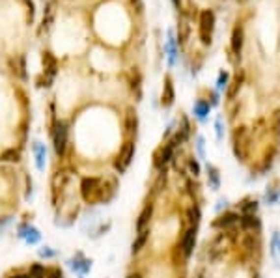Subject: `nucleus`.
I'll use <instances>...</instances> for the list:
<instances>
[{"label":"nucleus","instance_id":"nucleus-1","mask_svg":"<svg viewBox=\"0 0 280 278\" xmlns=\"http://www.w3.org/2000/svg\"><path fill=\"white\" fill-rule=\"evenodd\" d=\"M198 34H200V41L204 45H211L213 41V32H215V13L213 9H204L200 13L198 19Z\"/></svg>","mask_w":280,"mask_h":278},{"label":"nucleus","instance_id":"nucleus-2","mask_svg":"<svg viewBox=\"0 0 280 278\" xmlns=\"http://www.w3.org/2000/svg\"><path fill=\"white\" fill-rule=\"evenodd\" d=\"M101 179L99 177H84L81 181V195L83 198L92 204V202H99V193H101Z\"/></svg>","mask_w":280,"mask_h":278},{"label":"nucleus","instance_id":"nucleus-3","mask_svg":"<svg viewBox=\"0 0 280 278\" xmlns=\"http://www.w3.org/2000/svg\"><path fill=\"white\" fill-rule=\"evenodd\" d=\"M174 148H176V144L170 140L153 153V167L157 168L159 172H167V165L174 159Z\"/></svg>","mask_w":280,"mask_h":278},{"label":"nucleus","instance_id":"nucleus-4","mask_svg":"<svg viewBox=\"0 0 280 278\" xmlns=\"http://www.w3.org/2000/svg\"><path fill=\"white\" fill-rule=\"evenodd\" d=\"M239 219H241V215L237 213V211H228L226 209L223 213H219V217L211 222V226H213L215 230L228 232V230H232V228H235L239 224Z\"/></svg>","mask_w":280,"mask_h":278},{"label":"nucleus","instance_id":"nucleus-5","mask_svg":"<svg viewBox=\"0 0 280 278\" xmlns=\"http://www.w3.org/2000/svg\"><path fill=\"white\" fill-rule=\"evenodd\" d=\"M67 135H69L67 123L65 121H58L55 127V133H53V142H55L56 155H60V157H64L65 149H67Z\"/></svg>","mask_w":280,"mask_h":278},{"label":"nucleus","instance_id":"nucleus-6","mask_svg":"<svg viewBox=\"0 0 280 278\" xmlns=\"http://www.w3.org/2000/svg\"><path fill=\"white\" fill-rule=\"evenodd\" d=\"M135 151H137L135 142L127 140V142L123 144V148L120 149V155H118V161H116V170H118L120 174L129 168V165L133 163V159H135Z\"/></svg>","mask_w":280,"mask_h":278},{"label":"nucleus","instance_id":"nucleus-7","mask_svg":"<svg viewBox=\"0 0 280 278\" xmlns=\"http://www.w3.org/2000/svg\"><path fill=\"white\" fill-rule=\"evenodd\" d=\"M177 247H179V250H181V254H183L185 260L193 256L195 247H196V226H189V228H187Z\"/></svg>","mask_w":280,"mask_h":278},{"label":"nucleus","instance_id":"nucleus-8","mask_svg":"<svg viewBox=\"0 0 280 278\" xmlns=\"http://www.w3.org/2000/svg\"><path fill=\"white\" fill-rule=\"evenodd\" d=\"M176 101V90H174V83H172V77L167 75L165 77V83H163V93H161V105L165 109H170Z\"/></svg>","mask_w":280,"mask_h":278},{"label":"nucleus","instance_id":"nucleus-9","mask_svg":"<svg viewBox=\"0 0 280 278\" xmlns=\"http://www.w3.org/2000/svg\"><path fill=\"white\" fill-rule=\"evenodd\" d=\"M239 232H260L261 230V219L258 215H241L239 219Z\"/></svg>","mask_w":280,"mask_h":278},{"label":"nucleus","instance_id":"nucleus-10","mask_svg":"<svg viewBox=\"0 0 280 278\" xmlns=\"http://www.w3.org/2000/svg\"><path fill=\"white\" fill-rule=\"evenodd\" d=\"M41 64H43V75L53 79L56 73H58V60L56 56L51 53V51H43L41 55Z\"/></svg>","mask_w":280,"mask_h":278},{"label":"nucleus","instance_id":"nucleus-11","mask_svg":"<svg viewBox=\"0 0 280 278\" xmlns=\"http://www.w3.org/2000/svg\"><path fill=\"white\" fill-rule=\"evenodd\" d=\"M116 189H118V181L116 177H111L109 181L101 183V193H99V202H111L112 198L116 196Z\"/></svg>","mask_w":280,"mask_h":278},{"label":"nucleus","instance_id":"nucleus-12","mask_svg":"<svg viewBox=\"0 0 280 278\" xmlns=\"http://www.w3.org/2000/svg\"><path fill=\"white\" fill-rule=\"evenodd\" d=\"M260 202L256 198H243L237 204V213L239 215H258Z\"/></svg>","mask_w":280,"mask_h":278},{"label":"nucleus","instance_id":"nucleus-13","mask_svg":"<svg viewBox=\"0 0 280 278\" xmlns=\"http://www.w3.org/2000/svg\"><path fill=\"white\" fill-rule=\"evenodd\" d=\"M151 217H153V204L149 202V204L144 205V209H142L140 215H139V221H137V232H142V230L149 228Z\"/></svg>","mask_w":280,"mask_h":278},{"label":"nucleus","instance_id":"nucleus-14","mask_svg":"<svg viewBox=\"0 0 280 278\" xmlns=\"http://www.w3.org/2000/svg\"><path fill=\"white\" fill-rule=\"evenodd\" d=\"M9 67H11V73L27 81V62H25V56H15L9 60Z\"/></svg>","mask_w":280,"mask_h":278},{"label":"nucleus","instance_id":"nucleus-15","mask_svg":"<svg viewBox=\"0 0 280 278\" xmlns=\"http://www.w3.org/2000/svg\"><path fill=\"white\" fill-rule=\"evenodd\" d=\"M243 81H245V73H243V71H237V73L233 75V81L228 83V88H226V90H228V92H226V97H228V99H235V95L241 90Z\"/></svg>","mask_w":280,"mask_h":278},{"label":"nucleus","instance_id":"nucleus-16","mask_svg":"<svg viewBox=\"0 0 280 278\" xmlns=\"http://www.w3.org/2000/svg\"><path fill=\"white\" fill-rule=\"evenodd\" d=\"M149 233H151L149 232V228L139 232V235L135 237V241L131 245V252H133V254H140V252L146 249V245H148V241H149Z\"/></svg>","mask_w":280,"mask_h":278},{"label":"nucleus","instance_id":"nucleus-17","mask_svg":"<svg viewBox=\"0 0 280 278\" xmlns=\"http://www.w3.org/2000/svg\"><path fill=\"white\" fill-rule=\"evenodd\" d=\"M243 27L237 23L235 27H233V32H232V51H233V55L235 56H239L241 55V51H243Z\"/></svg>","mask_w":280,"mask_h":278},{"label":"nucleus","instance_id":"nucleus-18","mask_svg":"<svg viewBox=\"0 0 280 278\" xmlns=\"http://www.w3.org/2000/svg\"><path fill=\"white\" fill-rule=\"evenodd\" d=\"M189 34H191V25H189L185 15H181L179 23H177V43L185 45L187 41H189Z\"/></svg>","mask_w":280,"mask_h":278},{"label":"nucleus","instance_id":"nucleus-19","mask_svg":"<svg viewBox=\"0 0 280 278\" xmlns=\"http://www.w3.org/2000/svg\"><path fill=\"white\" fill-rule=\"evenodd\" d=\"M205 172H207L209 189H211V191H219V189H221V172H219V168L213 167V165H207Z\"/></svg>","mask_w":280,"mask_h":278},{"label":"nucleus","instance_id":"nucleus-20","mask_svg":"<svg viewBox=\"0 0 280 278\" xmlns=\"http://www.w3.org/2000/svg\"><path fill=\"white\" fill-rule=\"evenodd\" d=\"M209 111H211V103L205 101V99H198V101L195 103V107H193V114H195L200 121H205Z\"/></svg>","mask_w":280,"mask_h":278},{"label":"nucleus","instance_id":"nucleus-21","mask_svg":"<svg viewBox=\"0 0 280 278\" xmlns=\"http://www.w3.org/2000/svg\"><path fill=\"white\" fill-rule=\"evenodd\" d=\"M34 153H36L37 170H43V168H45V157H47L45 146H43V144H39V142H36V146H34Z\"/></svg>","mask_w":280,"mask_h":278},{"label":"nucleus","instance_id":"nucleus-22","mask_svg":"<svg viewBox=\"0 0 280 278\" xmlns=\"http://www.w3.org/2000/svg\"><path fill=\"white\" fill-rule=\"evenodd\" d=\"M137 125H139V120H137V112L129 109L127 111V116H125V127H127V133H133L137 131Z\"/></svg>","mask_w":280,"mask_h":278},{"label":"nucleus","instance_id":"nucleus-23","mask_svg":"<svg viewBox=\"0 0 280 278\" xmlns=\"http://www.w3.org/2000/svg\"><path fill=\"white\" fill-rule=\"evenodd\" d=\"M28 277L30 278H45L47 277V269L41 263H32L30 271H28Z\"/></svg>","mask_w":280,"mask_h":278},{"label":"nucleus","instance_id":"nucleus-24","mask_svg":"<svg viewBox=\"0 0 280 278\" xmlns=\"http://www.w3.org/2000/svg\"><path fill=\"white\" fill-rule=\"evenodd\" d=\"M21 155H19L17 149H6V151H2L0 153V161L2 163H17Z\"/></svg>","mask_w":280,"mask_h":278},{"label":"nucleus","instance_id":"nucleus-25","mask_svg":"<svg viewBox=\"0 0 280 278\" xmlns=\"http://www.w3.org/2000/svg\"><path fill=\"white\" fill-rule=\"evenodd\" d=\"M280 202V189H267L265 193V204L277 205Z\"/></svg>","mask_w":280,"mask_h":278},{"label":"nucleus","instance_id":"nucleus-26","mask_svg":"<svg viewBox=\"0 0 280 278\" xmlns=\"http://www.w3.org/2000/svg\"><path fill=\"white\" fill-rule=\"evenodd\" d=\"M269 254H271V258L277 261V258H279V232H275L273 235H271Z\"/></svg>","mask_w":280,"mask_h":278},{"label":"nucleus","instance_id":"nucleus-27","mask_svg":"<svg viewBox=\"0 0 280 278\" xmlns=\"http://www.w3.org/2000/svg\"><path fill=\"white\" fill-rule=\"evenodd\" d=\"M39 232H37L36 228H32V226H28L27 233H25V239H27V243H30V245H36V243H39Z\"/></svg>","mask_w":280,"mask_h":278},{"label":"nucleus","instance_id":"nucleus-28","mask_svg":"<svg viewBox=\"0 0 280 278\" xmlns=\"http://www.w3.org/2000/svg\"><path fill=\"white\" fill-rule=\"evenodd\" d=\"M131 88L133 92H137V97H140V73L137 69H133L131 73Z\"/></svg>","mask_w":280,"mask_h":278},{"label":"nucleus","instance_id":"nucleus-29","mask_svg":"<svg viewBox=\"0 0 280 278\" xmlns=\"http://www.w3.org/2000/svg\"><path fill=\"white\" fill-rule=\"evenodd\" d=\"M187 167H189V170H191V176L193 177H198L200 174H202L200 163H198L196 159H189V161H187Z\"/></svg>","mask_w":280,"mask_h":278},{"label":"nucleus","instance_id":"nucleus-30","mask_svg":"<svg viewBox=\"0 0 280 278\" xmlns=\"http://www.w3.org/2000/svg\"><path fill=\"white\" fill-rule=\"evenodd\" d=\"M228 81H230L228 71H221V73H219V79H217V90H224V88H228Z\"/></svg>","mask_w":280,"mask_h":278},{"label":"nucleus","instance_id":"nucleus-31","mask_svg":"<svg viewBox=\"0 0 280 278\" xmlns=\"http://www.w3.org/2000/svg\"><path fill=\"white\" fill-rule=\"evenodd\" d=\"M241 247H245V250H254L256 241H254V233H247L241 239Z\"/></svg>","mask_w":280,"mask_h":278},{"label":"nucleus","instance_id":"nucleus-32","mask_svg":"<svg viewBox=\"0 0 280 278\" xmlns=\"http://www.w3.org/2000/svg\"><path fill=\"white\" fill-rule=\"evenodd\" d=\"M167 51H168V60H170V64H174V60H176V45H174V39H172V37H170V41H168Z\"/></svg>","mask_w":280,"mask_h":278},{"label":"nucleus","instance_id":"nucleus-33","mask_svg":"<svg viewBox=\"0 0 280 278\" xmlns=\"http://www.w3.org/2000/svg\"><path fill=\"white\" fill-rule=\"evenodd\" d=\"M215 131H217V140L221 142L223 140V137H224V127H223V118L219 116L217 120H215Z\"/></svg>","mask_w":280,"mask_h":278},{"label":"nucleus","instance_id":"nucleus-34","mask_svg":"<svg viewBox=\"0 0 280 278\" xmlns=\"http://www.w3.org/2000/svg\"><path fill=\"white\" fill-rule=\"evenodd\" d=\"M226 209H228V200H226V198H219V202L215 205V211H217V213H223Z\"/></svg>","mask_w":280,"mask_h":278},{"label":"nucleus","instance_id":"nucleus-35","mask_svg":"<svg viewBox=\"0 0 280 278\" xmlns=\"http://www.w3.org/2000/svg\"><path fill=\"white\" fill-rule=\"evenodd\" d=\"M273 131L280 135V111H277L273 114Z\"/></svg>","mask_w":280,"mask_h":278},{"label":"nucleus","instance_id":"nucleus-36","mask_svg":"<svg viewBox=\"0 0 280 278\" xmlns=\"http://www.w3.org/2000/svg\"><path fill=\"white\" fill-rule=\"evenodd\" d=\"M45 278H62V271H60V267H51V269H47Z\"/></svg>","mask_w":280,"mask_h":278},{"label":"nucleus","instance_id":"nucleus-37","mask_svg":"<svg viewBox=\"0 0 280 278\" xmlns=\"http://www.w3.org/2000/svg\"><path fill=\"white\" fill-rule=\"evenodd\" d=\"M196 149H198V155H200V159H205V153H204V139H202V137H198V139H196Z\"/></svg>","mask_w":280,"mask_h":278},{"label":"nucleus","instance_id":"nucleus-38","mask_svg":"<svg viewBox=\"0 0 280 278\" xmlns=\"http://www.w3.org/2000/svg\"><path fill=\"white\" fill-rule=\"evenodd\" d=\"M131 4H133V8L137 13H142L144 11V4H142V0H131Z\"/></svg>","mask_w":280,"mask_h":278},{"label":"nucleus","instance_id":"nucleus-39","mask_svg":"<svg viewBox=\"0 0 280 278\" xmlns=\"http://www.w3.org/2000/svg\"><path fill=\"white\" fill-rule=\"evenodd\" d=\"M39 256H41V258H53V256H55V252L49 250V247H43V249L39 250Z\"/></svg>","mask_w":280,"mask_h":278},{"label":"nucleus","instance_id":"nucleus-40","mask_svg":"<svg viewBox=\"0 0 280 278\" xmlns=\"http://www.w3.org/2000/svg\"><path fill=\"white\" fill-rule=\"evenodd\" d=\"M23 2L30 8V15H32V19H34V2H32V0H23Z\"/></svg>","mask_w":280,"mask_h":278},{"label":"nucleus","instance_id":"nucleus-41","mask_svg":"<svg viewBox=\"0 0 280 278\" xmlns=\"http://www.w3.org/2000/svg\"><path fill=\"white\" fill-rule=\"evenodd\" d=\"M193 278H205V271L204 269H198L195 275H193Z\"/></svg>","mask_w":280,"mask_h":278},{"label":"nucleus","instance_id":"nucleus-42","mask_svg":"<svg viewBox=\"0 0 280 278\" xmlns=\"http://www.w3.org/2000/svg\"><path fill=\"white\" fill-rule=\"evenodd\" d=\"M125 278H144V277H142L140 273H131V275H127Z\"/></svg>","mask_w":280,"mask_h":278},{"label":"nucleus","instance_id":"nucleus-43","mask_svg":"<svg viewBox=\"0 0 280 278\" xmlns=\"http://www.w3.org/2000/svg\"><path fill=\"white\" fill-rule=\"evenodd\" d=\"M172 4H174V6H176L177 9L181 8V0H172Z\"/></svg>","mask_w":280,"mask_h":278},{"label":"nucleus","instance_id":"nucleus-44","mask_svg":"<svg viewBox=\"0 0 280 278\" xmlns=\"http://www.w3.org/2000/svg\"><path fill=\"white\" fill-rule=\"evenodd\" d=\"M11 278H30L28 275H13Z\"/></svg>","mask_w":280,"mask_h":278},{"label":"nucleus","instance_id":"nucleus-45","mask_svg":"<svg viewBox=\"0 0 280 278\" xmlns=\"http://www.w3.org/2000/svg\"><path fill=\"white\" fill-rule=\"evenodd\" d=\"M279 252H280V232H279Z\"/></svg>","mask_w":280,"mask_h":278}]
</instances>
